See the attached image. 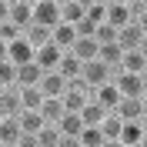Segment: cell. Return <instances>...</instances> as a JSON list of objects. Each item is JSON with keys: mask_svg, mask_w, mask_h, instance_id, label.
<instances>
[{"mask_svg": "<svg viewBox=\"0 0 147 147\" xmlns=\"http://www.w3.org/2000/svg\"><path fill=\"white\" fill-rule=\"evenodd\" d=\"M80 80L87 84L90 90H97V87H104V84H110V80H114V70H110V67L104 64L100 57H97V60H87V64H84Z\"/></svg>", "mask_w": 147, "mask_h": 147, "instance_id": "obj_1", "label": "cell"}, {"mask_svg": "<svg viewBox=\"0 0 147 147\" xmlns=\"http://www.w3.org/2000/svg\"><path fill=\"white\" fill-rule=\"evenodd\" d=\"M114 84H117L120 97H144V90H147L144 77H140V74H127V70H117Z\"/></svg>", "mask_w": 147, "mask_h": 147, "instance_id": "obj_2", "label": "cell"}, {"mask_svg": "<svg viewBox=\"0 0 147 147\" xmlns=\"http://www.w3.org/2000/svg\"><path fill=\"white\" fill-rule=\"evenodd\" d=\"M60 20H64V17H60V7H57L54 0H44V3L34 7V24H40V27H50V30H54Z\"/></svg>", "mask_w": 147, "mask_h": 147, "instance_id": "obj_3", "label": "cell"}, {"mask_svg": "<svg viewBox=\"0 0 147 147\" xmlns=\"http://www.w3.org/2000/svg\"><path fill=\"white\" fill-rule=\"evenodd\" d=\"M20 87H3L0 90V117H20Z\"/></svg>", "mask_w": 147, "mask_h": 147, "instance_id": "obj_4", "label": "cell"}, {"mask_svg": "<svg viewBox=\"0 0 147 147\" xmlns=\"http://www.w3.org/2000/svg\"><path fill=\"white\" fill-rule=\"evenodd\" d=\"M90 100H97L104 110H110V114H114V110L120 107V100H124V97H120L117 84L110 80V84H104V87H97V90H94V97H90Z\"/></svg>", "mask_w": 147, "mask_h": 147, "instance_id": "obj_5", "label": "cell"}, {"mask_svg": "<svg viewBox=\"0 0 147 147\" xmlns=\"http://www.w3.org/2000/svg\"><path fill=\"white\" fill-rule=\"evenodd\" d=\"M77 37H80V34H77V27H74V24H64V20H60V24L54 27V34H50V44H57V47H60V50L67 54V50H74Z\"/></svg>", "mask_w": 147, "mask_h": 147, "instance_id": "obj_6", "label": "cell"}, {"mask_svg": "<svg viewBox=\"0 0 147 147\" xmlns=\"http://www.w3.org/2000/svg\"><path fill=\"white\" fill-rule=\"evenodd\" d=\"M44 67L37 64V60H30V64L17 67V87H40V80H44Z\"/></svg>", "mask_w": 147, "mask_h": 147, "instance_id": "obj_7", "label": "cell"}, {"mask_svg": "<svg viewBox=\"0 0 147 147\" xmlns=\"http://www.w3.org/2000/svg\"><path fill=\"white\" fill-rule=\"evenodd\" d=\"M34 60L44 67V70H57L60 60H64V50H60L57 44H44V47H37V57H34Z\"/></svg>", "mask_w": 147, "mask_h": 147, "instance_id": "obj_8", "label": "cell"}, {"mask_svg": "<svg viewBox=\"0 0 147 147\" xmlns=\"http://www.w3.org/2000/svg\"><path fill=\"white\" fill-rule=\"evenodd\" d=\"M40 90H44V97H64L67 90V77L60 70H47L44 80H40Z\"/></svg>", "mask_w": 147, "mask_h": 147, "instance_id": "obj_9", "label": "cell"}, {"mask_svg": "<svg viewBox=\"0 0 147 147\" xmlns=\"http://www.w3.org/2000/svg\"><path fill=\"white\" fill-rule=\"evenodd\" d=\"M20 137H24V127H20L17 117H3L0 120V144L3 147H17Z\"/></svg>", "mask_w": 147, "mask_h": 147, "instance_id": "obj_10", "label": "cell"}, {"mask_svg": "<svg viewBox=\"0 0 147 147\" xmlns=\"http://www.w3.org/2000/svg\"><path fill=\"white\" fill-rule=\"evenodd\" d=\"M107 24H110L114 30H124L127 24H134L130 7H127V3H110V7H107Z\"/></svg>", "mask_w": 147, "mask_h": 147, "instance_id": "obj_11", "label": "cell"}, {"mask_svg": "<svg viewBox=\"0 0 147 147\" xmlns=\"http://www.w3.org/2000/svg\"><path fill=\"white\" fill-rule=\"evenodd\" d=\"M67 54L80 57L84 64H87V60H97V54H100V44H97L94 37H77V44H74V50H67Z\"/></svg>", "mask_w": 147, "mask_h": 147, "instance_id": "obj_12", "label": "cell"}, {"mask_svg": "<svg viewBox=\"0 0 147 147\" xmlns=\"http://www.w3.org/2000/svg\"><path fill=\"white\" fill-rule=\"evenodd\" d=\"M147 130L140 127V120H124V127H120V144L124 147H140Z\"/></svg>", "mask_w": 147, "mask_h": 147, "instance_id": "obj_13", "label": "cell"}, {"mask_svg": "<svg viewBox=\"0 0 147 147\" xmlns=\"http://www.w3.org/2000/svg\"><path fill=\"white\" fill-rule=\"evenodd\" d=\"M114 114H117L120 120H140L144 117V100H140V97H124Z\"/></svg>", "mask_w": 147, "mask_h": 147, "instance_id": "obj_14", "label": "cell"}, {"mask_svg": "<svg viewBox=\"0 0 147 147\" xmlns=\"http://www.w3.org/2000/svg\"><path fill=\"white\" fill-rule=\"evenodd\" d=\"M20 127H24V134H40V130L47 127V120H44V114L40 110H20Z\"/></svg>", "mask_w": 147, "mask_h": 147, "instance_id": "obj_15", "label": "cell"}, {"mask_svg": "<svg viewBox=\"0 0 147 147\" xmlns=\"http://www.w3.org/2000/svg\"><path fill=\"white\" fill-rule=\"evenodd\" d=\"M84 127H87V124L80 120V114H70V110H67L64 117L57 120V130H60L64 137H80V130H84Z\"/></svg>", "mask_w": 147, "mask_h": 147, "instance_id": "obj_16", "label": "cell"}, {"mask_svg": "<svg viewBox=\"0 0 147 147\" xmlns=\"http://www.w3.org/2000/svg\"><path fill=\"white\" fill-rule=\"evenodd\" d=\"M34 57H37V50H34V47L27 44V40H24V37H20V40H13V44H10V60H13V64H17V67L30 64Z\"/></svg>", "mask_w": 147, "mask_h": 147, "instance_id": "obj_17", "label": "cell"}, {"mask_svg": "<svg viewBox=\"0 0 147 147\" xmlns=\"http://www.w3.org/2000/svg\"><path fill=\"white\" fill-rule=\"evenodd\" d=\"M140 44H144V30H140V24L134 20V24H127V27L120 30V47H124V50H137Z\"/></svg>", "mask_w": 147, "mask_h": 147, "instance_id": "obj_18", "label": "cell"}, {"mask_svg": "<svg viewBox=\"0 0 147 147\" xmlns=\"http://www.w3.org/2000/svg\"><path fill=\"white\" fill-rule=\"evenodd\" d=\"M107 114H110V110H104L97 100H87V104H84V110H80V120L87 124V127H100Z\"/></svg>", "mask_w": 147, "mask_h": 147, "instance_id": "obj_19", "label": "cell"}, {"mask_svg": "<svg viewBox=\"0 0 147 147\" xmlns=\"http://www.w3.org/2000/svg\"><path fill=\"white\" fill-rule=\"evenodd\" d=\"M147 67V57L140 54V47L137 50H124V60H120V70H127V74H144ZM117 77V74H114Z\"/></svg>", "mask_w": 147, "mask_h": 147, "instance_id": "obj_20", "label": "cell"}, {"mask_svg": "<svg viewBox=\"0 0 147 147\" xmlns=\"http://www.w3.org/2000/svg\"><path fill=\"white\" fill-rule=\"evenodd\" d=\"M50 34H54V30H50V27H40V24H30V27L24 30V40H27V44H30V47H34V50H37V47L50 44Z\"/></svg>", "mask_w": 147, "mask_h": 147, "instance_id": "obj_21", "label": "cell"}, {"mask_svg": "<svg viewBox=\"0 0 147 147\" xmlns=\"http://www.w3.org/2000/svg\"><path fill=\"white\" fill-rule=\"evenodd\" d=\"M97 57H100L104 64H107L110 70L117 74V70H120V60H124V47H120V44H104V47H100V54H97Z\"/></svg>", "mask_w": 147, "mask_h": 147, "instance_id": "obj_22", "label": "cell"}, {"mask_svg": "<svg viewBox=\"0 0 147 147\" xmlns=\"http://www.w3.org/2000/svg\"><path fill=\"white\" fill-rule=\"evenodd\" d=\"M10 20H13L20 30H27L30 24H34V7H30V3H24V0H20V3H13V7H10Z\"/></svg>", "mask_w": 147, "mask_h": 147, "instance_id": "obj_23", "label": "cell"}, {"mask_svg": "<svg viewBox=\"0 0 147 147\" xmlns=\"http://www.w3.org/2000/svg\"><path fill=\"white\" fill-rule=\"evenodd\" d=\"M44 90L40 87H20V104H24V110H40L44 107Z\"/></svg>", "mask_w": 147, "mask_h": 147, "instance_id": "obj_24", "label": "cell"}, {"mask_svg": "<svg viewBox=\"0 0 147 147\" xmlns=\"http://www.w3.org/2000/svg\"><path fill=\"white\" fill-rule=\"evenodd\" d=\"M57 70L64 74L67 80H80V74H84V60L80 57H74V54H64V60H60V67Z\"/></svg>", "mask_w": 147, "mask_h": 147, "instance_id": "obj_25", "label": "cell"}, {"mask_svg": "<svg viewBox=\"0 0 147 147\" xmlns=\"http://www.w3.org/2000/svg\"><path fill=\"white\" fill-rule=\"evenodd\" d=\"M40 114H44V120H47V124H57V120L67 114V110H64V100H60V97H47V100H44V107H40Z\"/></svg>", "mask_w": 147, "mask_h": 147, "instance_id": "obj_26", "label": "cell"}, {"mask_svg": "<svg viewBox=\"0 0 147 147\" xmlns=\"http://www.w3.org/2000/svg\"><path fill=\"white\" fill-rule=\"evenodd\" d=\"M60 17H64V24H74V27H77V24L87 17V7H80L77 0H70L67 7H60Z\"/></svg>", "mask_w": 147, "mask_h": 147, "instance_id": "obj_27", "label": "cell"}, {"mask_svg": "<svg viewBox=\"0 0 147 147\" xmlns=\"http://www.w3.org/2000/svg\"><path fill=\"white\" fill-rule=\"evenodd\" d=\"M120 127H124V120H120L117 114H107L104 124H100V130H104V137H107V140H120Z\"/></svg>", "mask_w": 147, "mask_h": 147, "instance_id": "obj_28", "label": "cell"}, {"mask_svg": "<svg viewBox=\"0 0 147 147\" xmlns=\"http://www.w3.org/2000/svg\"><path fill=\"white\" fill-rule=\"evenodd\" d=\"M94 40H97V44H120V30H114L110 27V24H100V27L94 30Z\"/></svg>", "mask_w": 147, "mask_h": 147, "instance_id": "obj_29", "label": "cell"}, {"mask_svg": "<svg viewBox=\"0 0 147 147\" xmlns=\"http://www.w3.org/2000/svg\"><path fill=\"white\" fill-rule=\"evenodd\" d=\"M104 140H107V137H104L100 127H84L80 130V144L84 147H104Z\"/></svg>", "mask_w": 147, "mask_h": 147, "instance_id": "obj_30", "label": "cell"}, {"mask_svg": "<svg viewBox=\"0 0 147 147\" xmlns=\"http://www.w3.org/2000/svg\"><path fill=\"white\" fill-rule=\"evenodd\" d=\"M0 87H17V64L0 60Z\"/></svg>", "mask_w": 147, "mask_h": 147, "instance_id": "obj_31", "label": "cell"}, {"mask_svg": "<svg viewBox=\"0 0 147 147\" xmlns=\"http://www.w3.org/2000/svg\"><path fill=\"white\" fill-rule=\"evenodd\" d=\"M60 137H64V134L57 130V124H47V127L40 130V134H37V140H40V147H57V144H60Z\"/></svg>", "mask_w": 147, "mask_h": 147, "instance_id": "obj_32", "label": "cell"}, {"mask_svg": "<svg viewBox=\"0 0 147 147\" xmlns=\"http://www.w3.org/2000/svg\"><path fill=\"white\" fill-rule=\"evenodd\" d=\"M24 37V30L13 24V20H7V24H0V40H7V44H13V40H20Z\"/></svg>", "mask_w": 147, "mask_h": 147, "instance_id": "obj_33", "label": "cell"}, {"mask_svg": "<svg viewBox=\"0 0 147 147\" xmlns=\"http://www.w3.org/2000/svg\"><path fill=\"white\" fill-rule=\"evenodd\" d=\"M17 147H40V140H37V134H24L17 140Z\"/></svg>", "mask_w": 147, "mask_h": 147, "instance_id": "obj_34", "label": "cell"}, {"mask_svg": "<svg viewBox=\"0 0 147 147\" xmlns=\"http://www.w3.org/2000/svg\"><path fill=\"white\" fill-rule=\"evenodd\" d=\"M57 147H84V144H80V137H60Z\"/></svg>", "mask_w": 147, "mask_h": 147, "instance_id": "obj_35", "label": "cell"}, {"mask_svg": "<svg viewBox=\"0 0 147 147\" xmlns=\"http://www.w3.org/2000/svg\"><path fill=\"white\" fill-rule=\"evenodd\" d=\"M7 20H10V3L0 0V24H7Z\"/></svg>", "mask_w": 147, "mask_h": 147, "instance_id": "obj_36", "label": "cell"}, {"mask_svg": "<svg viewBox=\"0 0 147 147\" xmlns=\"http://www.w3.org/2000/svg\"><path fill=\"white\" fill-rule=\"evenodd\" d=\"M0 60H10V44L7 40H0Z\"/></svg>", "mask_w": 147, "mask_h": 147, "instance_id": "obj_37", "label": "cell"}, {"mask_svg": "<svg viewBox=\"0 0 147 147\" xmlns=\"http://www.w3.org/2000/svg\"><path fill=\"white\" fill-rule=\"evenodd\" d=\"M137 24H140V30H144V37H147V13H144V17L137 20Z\"/></svg>", "mask_w": 147, "mask_h": 147, "instance_id": "obj_38", "label": "cell"}, {"mask_svg": "<svg viewBox=\"0 0 147 147\" xmlns=\"http://www.w3.org/2000/svg\"><path fill=\"white\" fill-rule=\"evenodd\" d=\"M80 7H94V3H100V0H77Z\"/></svg>", "mask_w": 147, "mask_h": 147, "instance_id": "obj_39", "label": "cell"}, {"mask_svg": "<svg viewBox=\"0 0 147 147\" xmlns=\"http://www.w3.org/2000/svg\"><path fill=\"white\" fill-rule=\"evenodd\" d=\"M104 147H124L120 140H104Z\"/></svg>", "mask_w": 147, "mask_h": 147, "instance_id": "obj_40", "label": "cell"}, {"mask_svg": "<svg viewBox=\"0 0 147 147\" xmlns=\"http://www.w3.org/2000/svg\"><path fill=\"white\" fill-rule=\"evenodd\" d=\"M140 54H144V57H147V37H144V44H140Z\"/></svg>", "mask_w": 147, "mask_h": 147, "instance_id": "obj_41", "label": "cell"}, {"mask_svg": "<svg viewBox=\"0 0 147 147\" xmlns=\"http://www.w3.org/2000/svg\"><path fill=\"white\" fill-rule=\"evenodd\" d=\"M140 127H144V130H147V110H144V117H140Z\"/></svg>", "mask_w": 147, "mask_h": 147, "instance_id": "obj_42", "label": "cell"}, {"mask_svg": "<svg viewBox=\"0 0 147 147\" xmlns=\"http://www.w3.org/2000/svg\"><path fill=\"white\" fill-rule=\"evenodd\" d=\"M24 3H30V7H37V3H44V0H24Z\"/></svg>", "mask_w": 147, "mask_h": 147, "instance_id": "obj_43", "label": "cell"}, {"mask_svg": "<svg viewBox=\"0 0 147 147\" xmlns=\"http://www.w3.org/2000/svg\"><path fill=\"white\" fill-rule=\"evenodd\" d=\"M54 3H57V7H67V3H70V0H54Z\"/></svg>", "mask_w": 147, "mask_h": 147, "instance_id": "obj_44", "label": "cell"}, {"mask_svg": "<svg viewBox=\"0 0 147 147\" xmlns=\"http://www.w3.org/2000/svg\"><path fill=\"white\" fill-rule=\"evenodd\" d=\"M104 3H107V7H110V3H127V0H104Z\"/></svg>", "mask_w": 147, "mask_h": 147, "instance_id": "obj_45", "label": "cell"}, {"mask_svg": "<svg viewBox=\"0 0 147 147\" xmlns=\"http://www.w3.org/2000/svg\"><path fill=\"white\" fill-rule=\"evenodd\" d=\"M140 100H144V110H147V90H144V97H140Z\"/></svg>", "mask_w": 147, "mask_h": 147, "instance_id": "obj_46", "label": "cell"}, {"mask_svg": "<svg viewBox=\"0 0 147 147\" xmlns=\"http://www.w3.org/2000/svg\"><path fill=\"white\" fill-rule=\"evenodd\" d=\"M3 3H10V7H13V3H20V0H3Z\"/></svg>", "mask_w": 147, "mask_h": 147, "instance_id": "obj_47", "label": "cell"}, {"mask_svg": "<svg viewBox=\"0 0 147 147\" xmlns=\"http://www.w3.org/2000/svg\"><path fill=\"white\" fill-rule=\"evenodd\" d=\"M140 77H144V84H147V67H144V74H140Z\"/></svg>", "mask_w": 147, "mask_h": 147, "instance_id": "obj_48", "label": "cell"}, {"mask_svg": "<svg viewBox=\"0 0 147 147\" xmlns=\"http://www.w3.org/2000/svg\"><path fill=\"white\" fill-rule=\"evenodd\" d=\"M140 147H147V134H144V140H140Z\"/></svg>", "mask_w": 147, "mask_h": 147, "instance_id": "obj_49", "label": "cell"}, {"mask_svg": "<svg viewBox=\"0 0 147 147\" xmlns=\"http://www.w3.org/2000/svg\"><path fill=\"white\" fill-rule=\"evenodd\" d=\"M0 90H3V87H0Z\"/></svg>", "mask_w": 147, "mask_h": 147, "instance_id": "obj_50", "label": "cell"}, {"mask_svg": "<svg viewBox=\"0 0 147 147\" xmlns=\"http://www.w3.org/2000/svg\"><path fill=\"white\" fill-rule=\"evenodd\" d=\"M0 120H3V117H0Z\"/></svg>", "mask_w": 147, "mask_h": 147, "instance_id": "obj_51", "label": "cell"}, {"mask_svg": "<svg viewBox=\"0 0 147 147\" xmlns=\"http://www.w3.org/2000/svg\"><path fill=\"white\" fill-rule=\"evenodd\" d=\"M0 147H3V144H0Z\"/></svg>", "mask_w": 147, "mask_h": 147, "instance_id": "obj_52", "label": "cell"}]
</instances>
